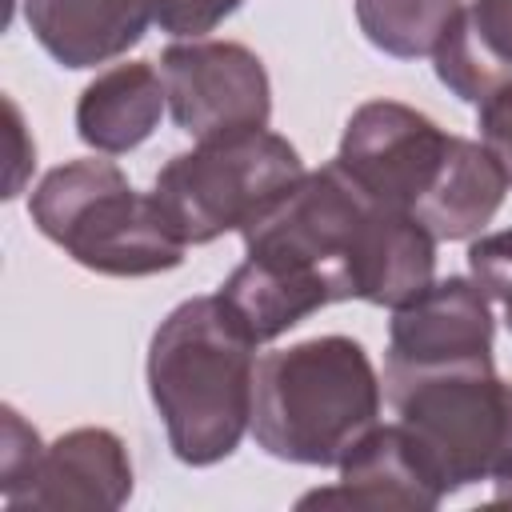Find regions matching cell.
<instances>
[{"label": "cell", "instance_id": "cell-1", "mask_svg": "<svg viewBox=\"0 0 512 512\" xmlns=\"http://www.w3.org/2000/svg\"><path fill=\"white\" fill-rule=\"evenodd\" d=\"M248 260L284 272L324 304L400 308L436 280V236L404 208L368 196L340 160L304 172L244 228Z\"/></svg>", "mask_w": 512, "mask_h": 512}, {"label": "cell", "instance_id": "cell-2", "mask_svg": "<svg viewBox=\"0 0 512 512\" xmlns=\"http://www.w3.org/2000/svg\"><path fill=\"white\" fill-rule=\"evenodd\" d=\"M256 348L220 296L176 304L152 332L148 396L180 464H220L252 428Z\"/></svg>", "mask_w": 512, "mask_h": 512}, {"label": "cell", "instance_id": "cell-3", "mask_svg": "<svg viewBox=\"0 0 512 512\" xmlns=\"http://www.w3.org/2000/svg\"><path fill=\"white\" fill-rule=\"evenodd\" d=\"M380 376L352 336H312L256 360L252 436L288 464H340L376 428Z\"/></svg>", "mask_w": 512, "mask_h": 512}, {"label": "cell", "instance_id": "cell-4", "mask_svg": "<svg viewBox=\"0 0 512 512\" xmlns=\"http://www.w3.org/2000/svg\"><path fill=\"white\" fill-rule=\"evenodd\" d=\"M28 216L40 236L100 276H156L176 268L188 248L164 220L156 196L136 192L104 156L52 168L32 188Z\"/></svg>", "mask_w": 512, "mask_h": 512}, {"label": "cell", "instance_id": "cell-5", "mask_svg": "<svg viewBox=\"0 0 512 512\" xmlns=\"http://www.w3.org/2000/svg\"><path fill=\"white\" fill-rule=\"evenodd\" d=\"M384 392L444 496L512 476V384L492 360L384 376Z\"/></svg>", "mask_w": 512, "mask_h": 512}, {"label": "cell", "instance_id": "cell-6", "mask_svg": "<svg viewBox=\"0 0 512 512\" xmlns=\"http://www.w3.org/2000/svg\"><path fill=\"white\" fill-rule=\"evenodd\" d=\"M300 176L304 160L284 136L248 128L176 152L156 172L152 196L184 244H212L224 232H240Z\"/></svg>", "mask_w": 512, "mask_h": 512}, {"label": "cell", "instance_id": "cell-7", "mask_svg": "<svg viewBox=\"0 0 512 512\" xmlns=\"http://www.w3.org/2000/svg\"><path fill=\"white\" fill-rule=\"evenodd\" d=\"M168 112L192 140L268 128L272 84L264 60L236 40H176L160 56Z\"/></svg>", "mask_w": 512, "mask_h": 512}, {"label": "cell", "instance_id": "cell-8", "mask_svg": "<svg viewBox=\"0 0 512 512\" xmlns=\"http://www.w3.org/2000/svg\"><path fill=\"white\" fill-rule=\"evenodd\" d=\"M456 136L400 100H364L340 136L336 160L380 204L420 212L448 168Z\"/></svg>", "mask_w": 512, "mask_h": 512}, {"label": "cell", "instance_id": "cell-9", "mask_svg": "<svg viewBox=\"0 0 512 512\" xmlns=\"http://www.w3.org/2000/svg\"><path fill=\"white\" fill-rule=\"evenodd\" d=\"M492 308L472 276L432 280L420 296L392 308L384 376L432 372L492 360Z\"/></svg>", "mask_w": 512, "mask_h": 512}, {"label": "cell", "instance_id": "cell-10", "mask_svg": "<svg viewBox=\"0 0 512 512\" xmlns=\"http://www.w3.org/2000/svg\"><path fill=\"white\" fill-rule=\"evenodd\" d=\"M132 496V460L116 432L72 428L56 436L32 476L4 496L8 512H112Z\"/></svg>", "mask_w": 512, "mask_h": 512}, {"label": "cell", "instance_id": "cell-11", "mask_svg": "<svg viewBox=\"0 0 512 512\" xmlns=\"http://www.w3.org/2000/svg\"><path fill=\"white\" fill-rule=\"evenodd\" d=\"M340 480L300 496V508H372V512H432L444 492L420 460L412 436L400 424L368 428L336 464Z\"/></svg>", "mask_w": 512, "mask_h": 512}, {"label": "cell", "instance_id": "cell-12", "mask_svg": "<svg viewBox=\"0 0 512 512\" xmlns=\"http://www.w3.org/2000/svg\"><path fill=\"white\" fill-rule=\"evenodd\" d=\"M36 44L64 68H96L124 56L156 24L152 0H24Z\"/></svg>", "mask_w": 512, "mask_h": 512}, {"label": "cell", "instance_id": "cell-13", "mask_svg": "<svg viewBox=\"0 0 512 512\" xmlns=\"http://www.w3.org/2000/svg\"><path fill=\"white\" fill-rule=\"evenodd\" d=\"M164 108H168L164 76L148 60H124L96 72V80L80 92L76 136L104 156L132 152L156 132Z\"/></svg>", "mask_w": 512, "mask_h": 512}, {"label": "cell", "instance_id": "cell-14", "mask_svg": "<svg viewBox=\"0 0 512 512\" xmlns=\"http://www.w3.org/2000/svg\"><path fill=\"white\" fill-rule=\"evenodd\" d=\"M504 192H508V176L496 164V156L480 140L456 136L448 168L436 180L432 196L420 204L416 220L436 240H472L492 224V216L504 204Z\"/></svg>", "mask_w": 512, "mask_h": 512}, {"label": "cell", "instance_id": "cell-15", "mask_svg": "<svg viewBox=\"0 0 512 512\" xmlns=\"http://www.w3.org/2000/svg\"><path fill=\"white\" fill-rule=\"evenodd\" d=\"M460 12V0H356V24L364 40L396 60L432 56Z\"/></svg>", "mask_w": 512, "mask_h": 512}, {"label": "cell", "instance_id": "cell-16", "mask_svg": "<svg viewBox=\"0 0 512 512\" xmlns=\"http://www.w3.org/2000/svg\"><path fill=\"white\" fill-rule=\"evenodd\" d=\"M468 272L480 284V292L504 312L512 308V228L504 232H480L468 244Z\"/></svg>", "mask_w": 512, "mask_h": 512}, {"label": "cell", "instance_id": "cell-17", "mask_svg": "<svg viewBox=\"0 0 512 512\" xmlns=\"http://www.w3.org/2000/svg\"><path fill=\"white\" fill-rule=\"evenodd\" d=\"M0 444H4L0 448V492L12 496L32 476V468L40 464L44 444H40L36 428L12 404H4V436H0Z\"/></svg>", "mask_w": 512, "mask_h": 512}, {"label": "cell", "instance_id": "cell-18", "mask_svg": "<svg viewBox=\"0 0 512 512\" xmlns=\"http://www.w3.org/2000/svg\"><path fill=\"white\" fill-rule=\"evenodd\" d=\"M460 24L512 76V0H472L460 12Z\"/></svg>", "mask_w": 512, "mask_h": 512}, {"label": "cell", "instance_id": "cell-19", "mask_svg": "<svg viewBox=\"0 0 512 512\" xmlns=\"http://www.w3.org/2000/svg\"><path fill=\"white\" fill-rule=\"evenodd\" d=\"M244 0H152L160 32L176 40H196L212 32L220 20H228Z\"/></svg>", "mask_w": 512, "mask_h": 512}, {"label": "cell", "instance_id": "cell-20", "mask_svg": "<svg viewBox=\"0 0 512 512\" xmlns=\"http://www.w3.org/2000/svg\"><path fill=\"white\" fill-rule=\"evenodd\" d=\"M476 128H480V144L496 156V164L504 168V176L512 184V84L480 104Z\"/></svg>", "mask_w": 512, "mask_h": 512}, {"label": "cell", "instance_id": "cell-21", "mask_svg": "<svg viewBox=\"0 0 512 512\" xmlns=\"http://www.w3.org/2000/svg\"><path fill=\"white\" fill-rule=\"evenodd\" d=\"M4 108H8V140H12V172H8V192L4 196H16L24 188V176L36 164V148L24 144V120H20L16 100H4Z\"/></svg>", "mask_w": 512, "mask_h": 512}, {"label": "cell", "instance_id": "cell-22", "mask_svg": "<svg viewBox=\"0 0 512 512\" xmlns=\"http://www.w3.org/2000/svg\"><path fill=\"white\" fill-rule=\"evenodd\" d=\"M492 500H496V504H512V476H508V480H496Z\"/></svg>", "mask_w": 512, "mask_h": 512}, {"label": "cell", "instance_id": "cell-23", "mask_svg": "<svg viewBox=\"0 0 512 512\" xmlns=\"http://www.w3.org/2000/svg\"><path fill=\"white\" fill-rule=\"evenodd\" d=\"M504 320H508V332H512V308H508V312H504Z\"/></svg>", "mask_w": 512, "mask_h": 512}]
</instances>
